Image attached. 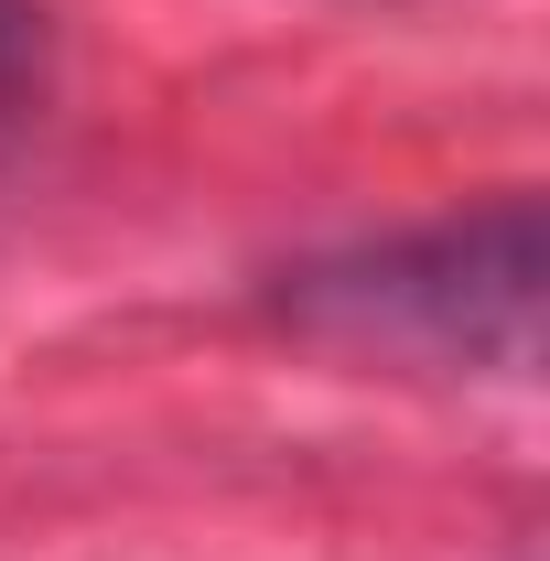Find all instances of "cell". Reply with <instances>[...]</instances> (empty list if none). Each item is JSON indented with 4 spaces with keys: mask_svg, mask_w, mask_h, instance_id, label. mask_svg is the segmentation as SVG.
I'll use <instances>...</instances> for the list:
<instances>
[{
    "mask_svg": "<svg viewBox=\"0 0 550 561\" xmlns=\"http://www.w3.org/2000/svg\"><path fill=\"white\" fill-rule=\"evenodd\" d=\"M11 55H22V11L0 0V66H11Z\"/></svg>",
    "mask_w": 550,
    "mask_h": 561,
    "instance_id": "cell-2",
    "label": "cell"
},
{
    "mask_svg": "<svg viewBox=\"0 0 550 561\" xmlns=\"http://www.w3.org/2000/svg\"><path fill=\"white\" fill-rule=\"evenodd\" d=\"M313 335L421 367H496L518 378L540 356V206L496 195L475 216H432L378 249H345L280 291Z\"/></svg>",
    "mask_w": 550,
    "mask_h": 561,
    "instance_id": "cell-1",
    "label": "cell"
}]
</instances>
